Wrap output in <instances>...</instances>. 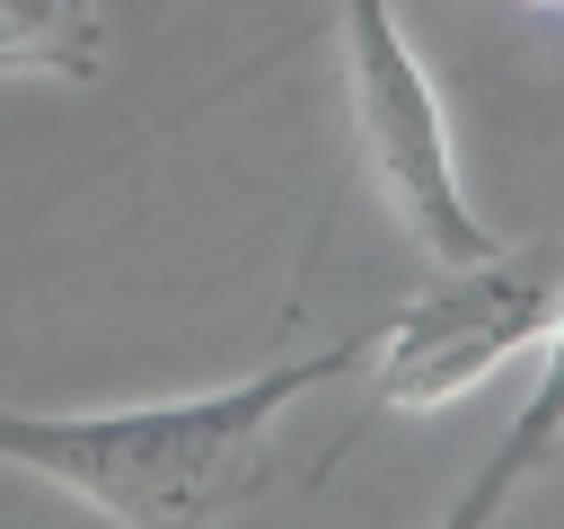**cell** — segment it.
<instances>
[{"label": "cell", "mask_w": 564, "mask_h": 529, "mask_svg": "<svg viewBox=\"0 0 564 529\" xmlns=\"http://www.w3.org/2000/svg\"><path fill=\"white\" fill-rule=\"evenodd\" d=\"M379 326L335 335L300 361H273L238 388H203V397H167V406H115V414H26L0 406V458L79 494L106 520L132 529H203L238 503H256L264 485V441L282 423L291 397L344 379L352 361H370Z\"/></svg>", "instance_id": "cell-1"}, {"label": "cell", "mask_w": 564, "mask_h": 529, "mask_svg": "<svg viewBox=\"0 0 564 529\" xmlns=\"http://www.w3.org/2000/svg\"><path fill=\"white\" fill-rule=\"evenodd\" d=\"M335 62H344V106H352V150L361 176L379 185L388 220L432 256V264H476L502 238L476 220L458 159H449V123H441V88L414 62L397 0H335Z\"/></svg>", "instance_id": "cell-2"}, {"label": "cell", "mask_w": 564, "mask_h": 529, "mask_svg": "<svg viewBox=\"0 0 564 529\" xmlns=\"http://www.w3.org/2000/svg\"><path fill=\"white\" fill-rule=\"evenodd\" d=\"M555 282H564V238H529V247L502 238L476 264H441V282L405 300L370 344V414H423L494 379L511 353L546 335Z\"/></svg>", "instance_id": "cell-3"}, {"label": "cell", "mask_w": 564, "mask_h": 529, "mask_svg": "<svg viewBox=\"0 0 564 529\" xmlns=\"http://www.w3.org/2000/svg\"><path fill=\"white\" fill-rule=\"evenodd\" d=\"M538 388H529V406L511 414V432H502V450L485 458V476L449 503V529H476V520H494L529 476H546L555 467V450H564V282H555V317H546V335H538Z\"/></svg>", "instance_id": "cell-4"}, {"label": "cell", "mask_w": 564, "mask_h": 529, "mask_svg": "<svg viewBox=\"0 0 564 529\" xmlns=\"http://www.w3.org/2000/svg\"><path fill=\"white\" fill-rule=\"evenodd\" d=\"M0 71L44 79H97L106 71V18L97 0H0Z\"/></svg>", "instance_id": "cell-5"}, {"label": "cell", "mask_w": 564, "mask_h": 529, "mask_svg": "<svg viewBox=\"0 0 564 529\" xmlns=\"http://www.w3.org/2000/svg\"><path fill=\"white\" fill-rule=\"evenodd\" d=\"M546 9H564V0H546Z\"/></svg>", "instance_id": "cell-6"}]
</instances>
